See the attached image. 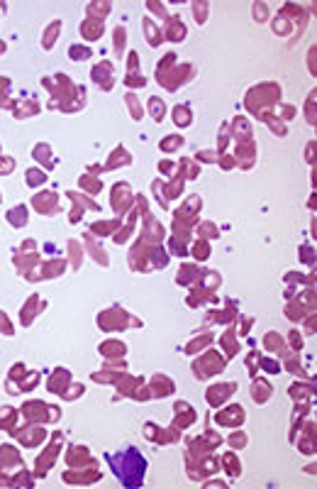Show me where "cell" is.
Returning <instances> with one entry per match:
<instances>
[{
  "label": "cell",
  "mask_w": 317,
  "mask_h": 489,
  "mask_svg": "<svg viewBox=\"0 0 317 489\" xmlns=\"http://www.w3.org/2000/svg\"><path fill=\"white\" fill-rule=\"evenodd\" d=\"M108 460H110L112 472L118 475V480H120L125 487L129 489L142 487L146 472V460L137 448H122L120 453L108 455Z\"/></svg>",
  "instance_id": "1"
}]
</instances>
